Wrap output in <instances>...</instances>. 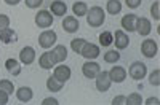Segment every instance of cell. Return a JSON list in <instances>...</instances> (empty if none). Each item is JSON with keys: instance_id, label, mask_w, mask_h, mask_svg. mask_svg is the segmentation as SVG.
<instances>
[{"instance_id": "obj_30", "label": "cell", "mask_w": 160, "mask_h": 105, "mask_svg": "<svg viewBox=\"0 0 160 105\" xmlns=\"http://www.w3.org/2000/svg\"><path fill=\"white\" fill-rule=\"evenodd\" d=\"M149 83H151L152 86H158V84H160V70H158V69H155V70L149 75Z\"/></svg>"}, {"instance_id": "obj_35", "label": "cell", "mask_w": 160, "mask_h": 105, "mask_svg": "<svg viewBox=\"0 0 160 105\" xmlns=\"http://www.w3.org/2000/svg\"><path fill=\"white\" fill-rule=\"evenodd\" d=\"M125 100H127L125 96H115L112 99V105H125Z\"/></svg>"}, {"instance_id": "obj_6", "label": "cell", "mask_w": 160, "mask_h": 105, "mask_svg": "<svg viewBox=\"0 0 160 105\" xmlns=\"http://www.w3.org/2000/svg\"><path fill=\"white\" fill-rule=\"evenodd\" d=\"M96 89L101 91V93H106V91H109L112 81H111V76H109V72H106V70H99V73L96 75Z\"/></svg>"}, {"instance_id": "obj_26", "label": "cell", "mask_w": 160, "mask_h": 105, "mask_svg": "<svg viewBox=\"0 0 160 105\" xmlns=\"http://www.w3.org/2000/svg\"><path fill=\"white\" fill-rule=\"evenodd\" d=\"M112 43H114V35H112V32L106 30V32L99 34V45H101V46H111Z\"/></svg>"}, {"instance_id": "obj_25", "label": "cell", "mask_w": 160, "mask_h": 105, "mask_svg": "<svg viewBox=\"0 0 160 105\" xmlns=\"http://www.w3.org/2000/svg\"><path fill=\"white\" fill-rule=\"evenodd\" d=\"M72 11H74V15L78 18V16H85L87 15V11H88V5L85 2H75L72 5Z\"/></svg>"}, {"instance_id": "obj_14", "label": "cell", "mask_w": 160, "mask_h": 105, "mask_svg": "<svg viewBox=\"0 0 160 105\" xmlns=\"http://www.w3.org/2000/svg\"><path fill=\"white\" fill-rule=\"evenodd\" d=\"M109 76L112 83H123L127 78V70L122 67V65H114V67L109 70Z\"/></svg>"}, {"instance_id": "obj_8", "label": "cell", "mask_w": 160, "mask_h": 105, "mask_svg": "<svg viewBox=\"0 0 160 105\" xmlns=\"http://www.w3.org/2000/svg\"><path fill=\"white\" fill-rule=\"evenodd\" d=\"M99 70H101L99 64L95 62V61H87V62L82 65V73H83V76L90 78V80L96 78V75L99 73Z\"/></svg>"}, {"instance_id": "obj_12", "label": "cell", "mask_w": 160, "mask_h": 105, "mask_svg": "<svg viewBox=\"0 0 160 105\" xmlns=\"http://www.w3.org/2000/svg\"><path fill=\"white\" fill-rule=\"evenodd\" d=\"M136 19H138V16L135 15V13H128V15H125L122 18V21H120L123 30L125 32H136Z\"/></svg>"}, {"instance_id": "obj_9", "label": "cell", "mask_w": 160, "mask_h": 105, "mask_svg": "<svg viewBox=\"0 0 160 105\" xmlns=\"http://www.w3.org/2000/svg\"><path fill=\"white\" fill-rule=\"evenodd\" d=\"M101 54L99 52V46L95 45V43H85V46L82 48V52H80V56H83L87 61H95L98 56Z\"/></svg>"}, {"instance_id": "obj_31", "label": "cell", "mask_w": 160, "mask_h": 105, "mask_svg": "<svg viewBox=\"0 0 160 105\" xmlns=\"http://www.w3.org/2000/svg\"><path fill=\"white\" fill-rule=\"evenodd\" d=\"M151 15L155 21L160 19V2H154L152 7H151Z\"/></svg>"}, {"instance_id": "obj_15", "label": "cell", "mask_w": 160, "mask_h": 105, "mask_svg": "<svg viewBox=\"0 0 160 105\" xmlns=\"http://www.w3.org/2000/svg\"><path fill=\"white\" fill-rule=\"evenodd\" d=\"M136 32L141 37H148L152 32V24L148 18H138L136 19Z\"/></svg>"}, {"instance_id": "obj_23", "label": "cell", "mask_w": 160, "mask_h": 105, "mask_svg": "<svg viewBox=\"0 0 160 105\" xmlns=\"http://www.w3.org/2000/svg\"><path fill=\"white\" fill-rule=\"evenodd\" d=\"M62 86H64V83L58 81L55 76H50L48 80H47V89L51 91V93H58V91L62 89Z\"/></svg>"}, {"instance_id": "obj_32", "label": "cell", "mask_w": 160, "mask_h": 105, "mask_svg": "<svg viewBox=\"0 0 160 105\" xmlns=\"http://www.w3.org/2000/svg\"><path fill=\"white\" fill-rule=\"evenodd\" d=\"M7 27H10V18L7 15H0V32Z\"/></svg>"}, {"instance_id": "obj_20", "label": "cell", "mask_w": 160, "mask_h": 105, "mask_svg": "<svg viewBox=\"0 0 160 105\" xmlns=\"http://www.w3.org/2000/svg\"><path fill=\"white\" fill-rule=\"evenodd\" d=\"M16 97H18L19 102H24V103L26 102H31L32 97H34V91L29 86H22V88H19L16 91Z\"/></svg>"}, {"instance_id": "obj_28", "label": "cell", "mask_w": 160, "mask_h": 105, "mask_svg": "<svg viewBox=\"0 0 160 105\" xmlns=\"http://www.w3.org/2000/svg\"><path fill=\"white\" fill-rule=\"evenodd\" d=\"M142 102H144V100H142V97H141L139 93H133V94H130V96L127 97L125 105H141Z\"/></svg>"}, {"instance_id": "obj_21", "label": "cell", "mask_w": 160, "mask_h": 105, "mask_svg": "<svg viewBox=\"0 0 160 105\" xmlns=\"http://www.w3.org/2000/svg\"><path fill=\"white\" fill-rule=\"evenodd\" d=\"M18 40L16 38V32L13 30L11 27H7L3 29L2 32H0V42L5 43V45H10V43H15Z\"/></svg>"}, {"instance_id": "obj_22", "label": "cell", "mask_w": 160, "mask_h": 105, "mask_svg": "<svg viewBox=\"0 0 160 105\" xmlns=\"http://www.w3.org/2000/svg\"><path fill=\"white\" fill-rule=\"evenodd\" d=\"M106 10H108L109 15L117 16L120 11H122V3L120 0H108V5H106Z\"/></svg>"}, {"instance_id": "obj_10", "label": "cell", "mask_w": 160, "mask_h": 105, "mask_svg": "<svg viewBox=\"0 0 160 105\" xmlns=\"http://www.w3.org/2000/svg\"><path fill=\"white\" fill-rule=\"evenodd\" d=\"M112 35H114L115 48H117L118 51L128 48V45H130V37H128V34H127L125 30H115V34H112Z\"/></svg>"}, {"instance_id": "obj_4", "label": "cell", "mask_w": 160, "mask_h": 105, "mask_svg": "<svg viewBox=\"0 0 160 105\" xmlns=\"http://www.w3.org/2000/svg\"><path fill=\"white\" fill-rule=\"evenodd\" d=\"M141 52H142V56H144V57L152 59V57L157 56L158 46H157V43L152 40V38H144L142 43H141Z\"/></svg>"}, {"instance_id": "obj_1", "label": "cell", "mask_w": 160, "mask_h": 105, "mask_svg": "<svg viewBox=\"0 0 160 105\" xmlns=\"http://www.w3.org/2000/svg\"><path fill=\"white\" fill-rule=\"evenodd\" d=\"M85 16H87V22L90 27H99L106 21V13L101 7H91Z\"/></svg>"}, {"instance_id": "obj_19", "label": "cell", "mask_w": 160, "mask_h": 105, "mask_svg": "<svg viewBox=\"0 0 160 105\" xmlns=\"http://www.w3.org/2000/svg\"><path fill=\"white\" fill-rule=\"evenodd\" d=\"M5 69H7V72H8L10 75L18 76V75L21 73V64H19L16 59L10 57V59H7V61H5Z\"/></svg>"}, {"instance_id": "obj_17", "label": "cell", "mask_w": 160, "mask_h": 105, "mask_svg": "<svg viewBox=\"0 0 160 105\" xmlns=\"http://www.w3.org/2000/svg\"><path fill=\"white\" fill-rule=\"evenodd\" d=\"M51 54H53V57H55L56 64H61V62H64L66 59H68V48H66L64 45H56L55 48H53Z\"/></svg>"}, {"instance_id": "obj_3", "label": "cell", "mask_w": 160, "mask_h": 105, "mask_svg": "<svg viewBox=\"0 0 160 105\" xmlns=\"http://www.w3.org/2000/svg\"><path fill=\"white\" fill-rule=\"evenodd\" d=\"M128 75L133 80L141 81L142 78L148 75V67H146V64H142V62H133L128 69Z\"/></svg>"}, {"instance_id": "obj_16", "label": "cell", "mask_w": 160, "mask_h": 105, "mask_svg": "<svg viewBox=\"0 0 160 105\" xmlns=\"http://www.w3.org/2000/svg\"><path fill=\"white\" fill-rule=\"evenodd\" d=\"M61 25L68 34H75L80 29V22L77 21L75 16H64V21H62Z\"/></svg>"}, {"instance_id": "obj_13", "label": "cell", "mask_w": 160, "mask_h": 105, "mask_svg": "<svg viewBox=\"0 0 160 105\" xmlns=\"http://www.w3.org/2000/svg\"><path fill=\"white\" fill-rule=\"evenodd\" d=\"M35 61V49L32 46H24L19 51V62L24 65H31Z\"/></svg>"}, {"instance_id": "obj_5", "label": "cell", "mask_w": 160, "mask_h": 105, "mask_svg": "<svg viewBox=\"0 0 160 105\" xmlns=\"http://www.w3.org/2000/svg\"><path fill=\"white\" fill-rule=\"evenodd\" d=\"M35 24L40 29H48L53 25V15L48 10H40L35 15Z\"/></svg>"}, {"instance_id": "obj_36", "label": "cell", "mask_w": 160, "mask_h": 105, "mask_svg": "<svg viewBox=\"0 0 160 105\" xmlns=\"http://www.w3.org/2000/svg\"><path fill=\"white\" fill-rule=\"evenodd\" d=\"M8 94L5 93V91H2V89H0V105H7L8 103Z\"/></svg>"}, {"instance_id": "obj_29", "label": "cell", "mask_w": 160, "mask_h": 105, "mask_svg": "<svg viewBox=\"0 0 160 105\" xmlns=\"http://www.w3.org/2000/svg\"><path fill=\"white\" fill-rule=\"evenodd\" d=\"M0 89L5 91L8 96H11V94H13V89H15V86H13V83H11L10 80L3 78V80H0Z\"/></svg>"}, {"instance_id": "obj_38", "label": "cell", "mask_w": 160, "mask_h": 105, "mask_svg": "<svg viewBox=\"0 0 160 105\" xmlns=\"http://www.w3.org/2000/svg\"><path fill=\"white\" fill-rule=\"evenodd\" d=\"M142 103H148V105H158L160 103V100H158V97H149L148 100H146V102H142Z\"/></svg>"}, {"instance_id": "obj_39", "label": "cell", "mask_w": 160, "mask_h": 105, "mask_svg": "<svg viewBox=\"0 0 160 105\" xmlns=\"http://www.w3.org/2000/svg\"><path fill=\"white\" fill-rule=\"evenodd\" d=\"M19 2H21V0H5V3H7V5H11V7H13V5H18Z\"/></svg>"}, {"instance_id": "obj_11", "label": "cell", "mask_w": 160, "mask_h": 105, "mask_svg": "<svg viewBox=\"0 0 160 105\" xmlns=\"http://www.w3.org/2000/svg\"><path fill=\"white\" fill-rule=\"evenodd\" d=\"M38 65H40L43 70H51L53 67H55L56 61H55V57H53L51 51H43V52H42V56L38 57Z\"/></svg>"}, {"instance_id": "obj_2", "label": "cell", "mask_w": 160, "mask_h": 105, "mask_svg": "<svg viewBox=\"0 0 160 105\" xmlns=\"http://www.w3.org/2000/svg\"><path fill=\"white\" fill-rule=\"evenodd\" d=\"M56 40H58V35L55 30H43L42 34L38 35V45L42 46L43 49H50L51 46H55L56 45Z\"/></svg>"}, {"instance_id": "obj_24", "label": "cell", "mask_w": 160, "mask_h": 105, "mask_svg": "<svg viewBox=\"0 0 160 105\" xmlns=\"http://www.w3.org/2000/svg\"><path fill=\"white\" fill-rule=\"evenodd\" d=\"M102 59H104V62H108V64H115V62L120 61V52L115 51V49H109V51L104 52Z\"/></svg>"}, {"instance_id": "obj_33", "label": "cell", "mask_w": 160, "mask_h": 105, "mask_svg": "<svg viewBox=\"0 0 160 105\" xmlns=\"http://www.w3.org/2000/svg\"><path fill=\"white\" fill-rule=\"evenodd\" d=\"M24 2H26V7L28 8H38L43 3V0H24Z\"/></svg>"}, {"instance_id": "obj_34", "label": "cell", "mask_w": 160, "mask_h": 105, "mask_svg": "<svg viewBox=\"0 0 160 105\" xmlns=\"http://www.w3.org/2000/svg\"><path fill=\"white\" fill-rule=\"evenodd\" d=\"M141 2H142V0H125V5L128 8H131V10H135V8L141 7Z\"/></svg>"}, {"instance_id": "obj_37", "label": "cell", "mask_w": 160, "mask_h": 105, "mask_svg": "<svg viewBox=\"0 0 160 105\" xmlns=\"http://www.w3.org/2000/svg\"><path fill=\"white\" fill-rule=\"evenodd\" d=\"M59 102L55 99V97H47V99H43V102H42V105H58Z\"/></svg>"}, {"instance_id": "obj_27", "label": "cell", "mask_w": 160, "mask_h": 105, "mask_svg": "<svg viewBox=\"0 0 160 105\" xmlns=\"http://www.w3.org/2000/svg\"><path fill=\"white\" fill-rule=\"evenodd\" d=\"M85 43H87L85 38H74V40L71 42V48H72V51L75 52V54H80V52H82V48L85 46Z\"/></svg>"}, {"instance_id": "obj_7", "label": "cell", "mask_w": 160, "mask_h": 105, "mask_svg": "<svg viewBox=\"0 0 160 105\" xmlns=\"http://www.w3.org/2000/svg\"><path fill=\"white\" fill-rule=\"evenodd\" d=\"M71 75H72V72H71V67H68V65H64V64H59V65H56V67H55V70H53V76H55L58 81H61V83L69 81Z\"/></svg>"}, {"instance_id": "obj_18", "label": "cell", "mask_w": 160, "mask_h": 105, "mask_svg": "<svg viewBox=\"0 0 160 105\" xmlns=\"http://www.w3.org/2000/svg\"><path fill=\"white\" fill-rule=\"evenodd\" d=\"M50 10L55 16H64L66 13H68V5H66L62 0H53Z\"/></svg>"}]
</instances>
